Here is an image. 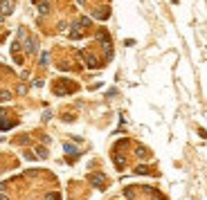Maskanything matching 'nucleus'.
Segmentation results:
<instances>
[{
  "label": "nucleus",
  "instance_id": "f257e3e1",
  "mask_svg": "<svg viewBox=\"0 0 207 200\" xmlns=\"http://www.w3.org/2000/svg\"><path fill=\"white\" fill-rule=\"evenodd\" d=\"M12 9H14V0H0V14L2 16L12 14Z\"/></svg>",
  "mask_w": 207,
  "mask_h": 200
},
{
  "label": "nucleus",
  "instance_id": "f8f14e48",
  "mask_svg": "<svg viewBox=\"0 0 207 200\" xmlns=\"http://www.w3.org/2000/svg\"><path fill=\"white\" fill-rule=\"evenodd\" d=\"M9 97H12V94H9V92H0V99H2V101H7Z\"/></svg>",
  "mask_w": 207,
  "mask_h": 200
},
{
  "label": "nucleus",
  "instance_id": "20e7f679",
  "mask_svg": "<svg viewBox=\"0 0 207 200\" xmlns=\"http://www.w3.org/2000/svg\"><path fill=\"white\" fill-rule=\"evenodd\" d=\"M90 182L95 184V187H104V178H101V175H92V178H90Z\"/></svg>",
  "mask_w": 207,
  "mask_h": 200
},
{
  "label": "nucleus",
  "instance_id": "423d86ee",
  "mask_svg": "<svg viewBox=\"0 0 207 200\" xmlns=\"http://www.w3.org/2000/svg\"><path fill=\"white\" fill-rule=\"evenodd\" d=\"M135 151H137V157H142V160H144V157H149V151H146L144 146H137Z\"/></svg>",
  "mask_w": 207,
  "mask_h": 200
},
{
  "label": "nucleus",
  "instance_id": "9b49d317",
  "mask_svg": "<svg viewBox=\"0 0 207 200\" xmlns=\"http://www.w3.org/2000/svg\"><path fill=\"white\" fill-rule=\"evenodd\" d=\"M79 25H81V27H88V25H90V20H88V18H81Z\"/></svg>",
  "mask_w": 207,
  "mask_h": 200
},
{
  "label": "nucleus",
  "instance_id": "ddd939ff",
  "mask_svg": "<svg viewBox=\"0 0 207 200\" xmlns=\"http://www.w3.org/2000/svg\"><path fill=\"white\" fill-rule=\"evenodd\" d=\"M0 200H9V198H7V196H0Z\"/></svg>",
  "mask_w": 207,
  "mask_h": 200
},
{
  "label": "nucleus",
  "instance_id": "f03ea898",
  "mask_svg": "<svg viewBox=\"0 0 207 200\" xmlns=\"http://www.w3.org/2000/svg\"><path fill=\"white\" fill-rule=\"evenodd\" d=\"M79 54L83 56V61H86L88 68H97V59H95V56H90V54H86V52H79Z\"/></svg>",
  "mask_w": 207,
  "mask_h": 200
},
{
  "label": "nucleus",
  "instance_id": "6e6552de",
  "mask_svg": "<svg viewBox=\"0 0 207 200\" xmlns=\"http://www.w3.org/2000/svg\"><path fill=\"white\" fill-rule=\"evenodd\" d=\"M135 173H140V175H146V173H149V166H137V169H135Z\"/></svg>",
  "mask_w": 207,
  "mask_h": 200
},
{
  "label": "nucleus",
  "instance_id": "39448f33",
  "mask_svg": "<svg viewBox=\"0 0 207 200\" xmlns=\"http://www.w3.org/2000/svg\"><path fill=\"white\" fill-rule=\"evenodd\" d=\"M39 11H41V14H48V11H50V2H45V0H43V2H39Z\"/></svg>",
  "mask_w": 207,
  "mask_h": 200
},
{
  "label": "nucleus",
  "instance_id": "4468645a",
  "mask_svg": "<svg viewBox=\"0 0 207 200\" xmlns=\"http://www.w3.org/2000/svg\"><path fill=\"white\" fill-rule=\"evenodd\" d=\"M0 20H2V14H0Z\"/></svg>",
  "mask_w": 207,
  "mask_h": 200
},
{
  "label": "nucleus",
  "instance_id": "9d476101",
  "mask_svg": "<svg viewBox=\"0 0 207 200\" xmlns=\"http://www.w3.org/2000/svg\"><path fill=\"white\" fill-rule=\"evenodd\" d=\"M65 151H68V153H72V155L77 153V148H74V146H70V144H65Z\"/></svg>",
  "mask_w": 207,
  "mask_h": 200
},
{
  "label": "nucleus",
  "instance_id": "0eeeda50",
  "mask_svg": "<svg viewBox=\"0 0 207 200\" xmlns=\"http://www.w3.org/2000/svg\"><path fill=\"white\" fill-rule=\"evenodd\" d=\"M36 153H39V157H48V148L39 146V148H36Z\"/></svg>",
  "mask_w": 207,
  "mask_h": 200
},
{
  "label": "nucleus",
  "instance_id": "1a4fd4ad",
  "mask_svg": "<svg viewBox=\"0 0 207 200\" xmlns=\"http://www.w3.org/2000/svg\"><path fill=\"white\" fill-rule=\"evenodd\" d=\"M48 200H61L59 193H48Z\"/></svg>",
  "mask_w": 207,
  "mask_h": 200
},
{
  "label": "nucleus",
  "instance_id": "7ed1b4c3",
  "mask_svg": "<svg viewBox=\"0 0 207 200\" xmlns=\"http://www.w3.org/2000/svg\"><path fill=\"white\" fill-rule=\"evenodd\" d=\"M25 45H27V52H36V41L34 39H27Z\"/></svg>",
  "mask_w": 207,
  "mask_h": 200
}]
</instances>
